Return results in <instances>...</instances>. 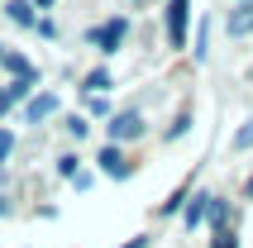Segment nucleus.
Listing matches in <instances>:
<instances>
[{
	"mask_svg": "<svg viewBox=\"0 0 253 248\" xmlns=\"http://www.w3.org/2000/svg\"><path fill=\"white\" fill-rule=\"evenodd\" d=\"M86 129H91V124H86L82 115H72V120H67V134H72V138H86Z\"/></svg>",
	"mask_w": 253,
	"mask_h": 248,
	"instance_id": "14",
	"label": "nucleus"
},
{
	"mask_svg": "<svg viewBox=\"0 0 253 248\" xmlns=\"http://www.w3.org/2000/svg\"><path fill=\"white\" fill-rule=\"evenodd\" d=\"M48 115H57V96H34V100H29V110H24V120L29 124H43Z\"/></svg>",
	"mask_w": 253,
	"mask_h": 248,
	"instance_id": "6",
	"label": "nucleus"
},
{
	"mask_svg": "<svg viewBox=\"0 0 253 248\" xmlns=\"http://www.w3.org/2000/svg\"><path fill=\"white\" fill-rule=\"evenodd\" d=\"M139 134H143V120H139L134 110H125V115H115V120H110V138H115V143H125V138H139Z\"/></svg>",
	"mask_w": 253,
	"mask_h": 248,
	"instance_id": "4",
	"label": "nucleus"
},
{
	"mask_svg": "<svg viewBox=\"0 0 253 248\" xmlns=\"http://www.w3.org/2000/svg\"><path fill=\"white\" fill-rule=\"evenodd\" d=\"M57 177H72V181L82 177V172H77V158H72V153H67V158H57Z\"/></svg>",
	"mask_w": 253,
	"mask_h": 248,
	"instance_id": "12",
	"label": "nucleus"
},
{
	"mask_svg": "<svg viewBox=\"0 0 253 248\" xmlns=\"http://www.w3.org/2000/svg\"><path fill=\"white\" fill-rule=\"evenodd\" d=\"M125 34H129V24H125V19H105L100 29H91V43H96L100 53H115V48L125 43Z\"/></svg>",
	"mask_w": 253,
	"mask_h": 248,
	"instance_id": "3",
	"label": "nucleus"
},
{
	"mask_svg": "<svg viewBox=\"0 0 253 248\" xmlns=\"http://www.w3.org/2000/svg\"><path fill=\"white\" fill-rule=\"evenodd\" d=\"M0 62H5V48H0Z\"/></svg>",
	"mask_w": 253,
	"mask_h": 248,
	"instance_id": "25",
	"label": "nucleus"
},
{
	"mask_svg": "<svg viewBox=\"0 0 253 248\" xmlns=\"http://www.w3.org/2000/svg\"><path fill=\"white\" fill-rule=\"evenodd\" d=\"M10 153H14V134H10V129H0V163H5Z\"/></svg>",
	"mask_w": 253,
	"mask_h": 248,
	"instance_id": "17",
	"label": "nucleus"
},
{
	"mask_svg": "<svg viewBox=\"0 0 253 248\" xmlns=\"http://www.w3.org/2000/svg\"><path fill=\"white\" fill-rule=\"evenodd\" d=\"M206 210H211V196H196V201L186 206V229H196V224H206Z\"/></svg>",
	"mask_w": 253,
	"mask_h": 248,
	"instance_id": "8",
	"label": "nucleus"
},
{
	"mask_svg": "<svg viewBox=\"0 0 253 248\" xmlns=\"http://www.w3.org/2000/svg\"><path fill=\"white\" fill-rule=\"evenodd\" d=\"M96 163H100V172H105V177H115V181H125L129 172H134V163H129L125 153H120V143H105Z\"/></svg>",
	"mask_w": 253,
	"mask_h": 248,
	"instance_id": "2",
	"label": "nucleus"
},
{
	"mask_svg": "<svg viewBox=\"0 0 253 248\" xmlns=\"http://www.w3.org/2000/svg\"><path fill=\"white\" fill-rule=\"evenodd\" d=\"M206 224H211V239H215V234H229V201L211 196V210H206Z\"/></svg>",
	"mask_w": 253,
	"mask_h": 248,
	"instance_id": "5",
	"label": "nucleus"
},
{
	"mask_svg": "<svg viewBox=\"0 0 253 248\" xmlns=\"http://www.w3.org/2000/svg\"><path fill=\"white\" fill-rule=\"evenodd\" d=\"M186 129H191V115H177V124H168V134H163V138L172 143V138H182Z\"/></svg>",
	"mask_w": 253,
	"mask_h": 248,
	"instance_id": "11",
	"label": "nucleus"
},
{
	"mask_svg": "<svg viewBox=\"0 0 253 248\" xmlns=\"http://www.w3.org/2000/svg\"><path fill=\"white\" fill-rule=\"evenodd\" d=\"M244 196H249V201H253V177H249V186H244Z\"/></svg>",
	"mask_w": 253,
	"mask_h": 248,
	"instance_id": "22",
	"label": "nucleus"
},
{
	"mask_svg": "<svg viewBox=\"0 0 253 248\" xmlns=\"http://www.w3.org/2000/svg\"><path fill=\"white\" fill-rule=\"evenodd\" d=\"M86 110H91V115H105L110 105H105V96H86Z\"/></svg>",
	"mask_w": 253,
	"mask_h": 248,
	"instance_id": "18",
	"label": "nucleus"
},
{
	"mask_svg": "<svg viewBox=\"0 0 253 248\" xmlns=\"http://www.w3.org/2000/svg\"><path fill=\"white\" fill-rule=\"evenodd\" d=\"M120 248H148V239H129V244H120Z\"/></svg>",
	"mask_w": 253,
	"mask_h": 248,
	"instance_id": "20",
	"label": "nucleus"
},
{
	"mask_svg": "<svg viewBox=\"0 0 253 248\" xmlns=\"http://www.w3.org/2000/svg\"><path fill=\"white\" fill-rule=\"evenodd\" d=\"M239 5H253V0H239Z\"/></svg>",
	"mask_w": 253,
	"mask_h": 248,
	"instance_id": "26",
	"label": "nucleus"
},
{
	"mask_svg": "<svg viewBox=\"0 0 253 248\" xmlns=\"http://www.w3.org/2000/svg\"><path fill=\"white\" fill-rule=\"evenodd\" d=\"M206 53H211V29H201V34H196V57H201V62H206Z\"/></svg>",
	"mask_w": 253,
	"mask_h": 248,
	"instance_id": "16",
	"label": "nucleus"
},
{
	"mask_svg": "<svg viewBox=\"0 0 253 248\" xmlns=\"http://www.w3.org/2000/svg\"><path fill=\"white\" fill-rule=\"evenodd\" d=\"M5 14H10V19H14V24H34V29H39V19H34V5H24V0H10V10H5Z\"/></svg>",
	"mask_w": 253,
	"mask_h": 248,
	"instance_id": "10",
	"label": "nucleus"
},
{
	"mask_svg": "<svg viewBox=\"0 0 253 248\" xmlns=\"http://www.w3.org/2000/svg\"><path fill=\"white\" fill-rule=\"evenodd\" d=\"M211 248H239V234H234V229H229V234H215Z\"/></svg>",
	"mask_w": 253,
	"mask_h": 248,
	"instance_id": "15",
	"label": "nucleus"
},
{
	"mask_svg": "<svg viewBox=\"0 0 253 248\" xmlns=\"http://www.w3.org/2000/svg\"><path fill=\"white\" fill-rule=\"evenodd\" d=\"M182 201H186V191H172L163 206H158V215H172V210H182Z\"/></svg>",
	"mask_w": 253,
	"mask_h": 248,
	"instance_id": "13",
	"label": "nucleus"
},
{
	"mask_svg": "<svg viewBox=\"0 0 253 248\" xmlns=\"http://www.w3.org/2000/svg\"><path fill=\"white\" fill-rule=\"evenodd\" d=\"M234 143H239V148H253V124H244L239 134H234Z\"/></svg>",
	"mask_w": 253,
	"mask_h": 248,
	"instance_id": "19",
	"label": "nucleus"
},
{
	"mask_svg": "<svg viewBox=\"0 0 253 248\" xmlns=\"http://www.w3.org/2000/svg\"><path fill=\"white\" fill-rule=\"evenodd\" d=\"M186 29H191V0H168V43L186 48Z\"/></svg>",
	"mask_w": 253,
	"mask_h": 248,
	"instance_id": "1",
	"label": "nucleus"
},
{
	"mask_svg": "<svg viewBox=\"0 0 253 248\" xmlns=\"http://www.w3.org/2000/svg\"><path fill=\"white\" fill-rule=\"evenodd\" d=\"M229 34H234V39H244V34H253V5H239V10L229 14Z\"/></svg>",
	"mask_w": 253,
	"mask_h": 248,
	"instance_id": "7",
	"label": "nucleus"
},
{
	"mask_svg": "<svg viewBox=\"0 0 253 248\" xmlns=\"http://www.w3.org/2000/svg\"><path fill=\"white\" fill-rule=\"evenodd\" d=\"M82 91H86V96H100V91H110V72H105V67H96V72H91V77L82 82Z\"/></svg>",
	"mask_w": 253,
	"mask_h": 248,
	"instance_id": "9",
	"label": "nucleus"
},
{
	"mask_svg": "<svg viewBox=\"0 0 253 248\" xmlns=\"http://www.w3.org/2000/svg\"><path fill=\"white\" fill-rule=\"evenodd\" d=\"M5 110H10V96H5V91H0V115H5Z\"/></svg>",
	"mask_w": 253,
	"mask_h": 248,
	"instance_id": "21",
	"label": "nucleus"
},
{
	"mask_svg": "<svg viewBox=\"0 0 253 248\" xmlns=\"http://www.w3.org/2000/svg\"><path fill=\"white\" fill-rule=\"evenodd\" d=\"M0 215H5V201H0Z\"/></svg>",
	"mask_w": 253,
	"mask_h": 248,
	"instance_id": "24",
	"label": "nucleus"
},
{
	"mask_svg": "<svg viewBox=\"0 0 253 248\" xmlns=\"http://www.w3.org/2000/svg\"><path fill=\"white\" fill-rule=\"evenodd\" d=\"M34 5H39V10H48V5H53V0H34Z\"/></svg>",
	"mask_w": 253,
	"mask_h": 248,
	"instance_id": "23",
	"label": "nucleus"
}]
</instances>
